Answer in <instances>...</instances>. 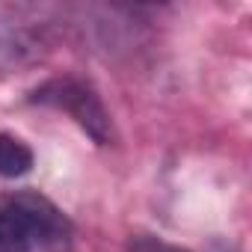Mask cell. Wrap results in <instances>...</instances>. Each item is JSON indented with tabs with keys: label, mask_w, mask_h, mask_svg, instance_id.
Listing matches in <instances>:
<instances>
[{
	"label": "cell",
	"mask_w": 252,
	"mask_h": 252,
	"mask_svg": "<svg viewBox=\"0 0 252 252\" xmlns=\"http://www.w3.org/2000/svg\"><path fill=\"white\" fill-rule=\"evenodd\" d=\"M33 169V149L15 134H0V178H21Z\"/></svg>",
	"instance_id": "277c9868"
},
{
	"label": "cell",
	"mask_w": 252,
	"mask_h": 252,
	"mask_svg": "<svg viewBox=\"0 0 252 252\" xmlns=\"http://www.w3.org/2000/svg\"><path fill=\"white\" fill-rule=\"evenodd\" d=\"M0 205H3V211L18 225L30 252H36V249L39 252H65L71 246L74 225H71L68 214L57 202L42 196L39 190H18V193L6 196Z\"/></svg>",
	"instance_id": "6da1fadb"
},
{
	"label": "cell",
	"mask_w": 252,
	"mask_h": 252,
	"mask_svg": "<svg viewBox=\"0 0 252 252\" xmlns=\"http://www.w3.org/2000/svg\"><path fill=\"white\" fill-rule=\"evenodd\" d=\"M33 101L57 107L65 116H71V122L98 146H107L113 140V122H110V113H107L104 101L80 77H54V80H48L33 92Z\"/></svg>",
	"instance_id": "7a4b0ae2"
},
{
	"label": "cell",
	"mask_w": 252,
	"mask_h": 252,
	"mask_svg": "<svg viewBox=\"0 0 252 252\" xmlns=\"http://www.w3.org/2000/svg\"><path fill=\"white\" fill-rule=\"evenodd\" d=\"M0 252H30L27 240L21 237L18 225H15L12 217L3 211V205H0Z\"/></svg>",
	"instance_id": "5b68a950"
},
{
	"label": "cell",
	"mask_w": 252,
	"mask_h": 252,
	"mask_svg": "<svg viewBox=\"0 0 252 252\" xmlns=\"http://www.w3.org/2000/svg\"><path fill=\"white\" fill-rule=\"evenodd\" d=\"M128 252H187V249L172 246V243H166L160 237H134L128 243Z\"/></svg>",
	"instance_id": "8992f818"
},
{
	"label": "cell",
	"mask_w": 252,
	"mask_h": 252,
	"mask_svg": "<svg viewBox=\"0 0 252 252\" xmlns=\"http://www.w3.org/2000/svg\"><path fill=\"white\" fill-rule=\"evenodd\" d=\"M42 36L33 33L24 24H3L0 27V65L3 68H21L33 60H39Z\"/></svg>",
	"instance_id": "3957f363"
}]
</instances>
